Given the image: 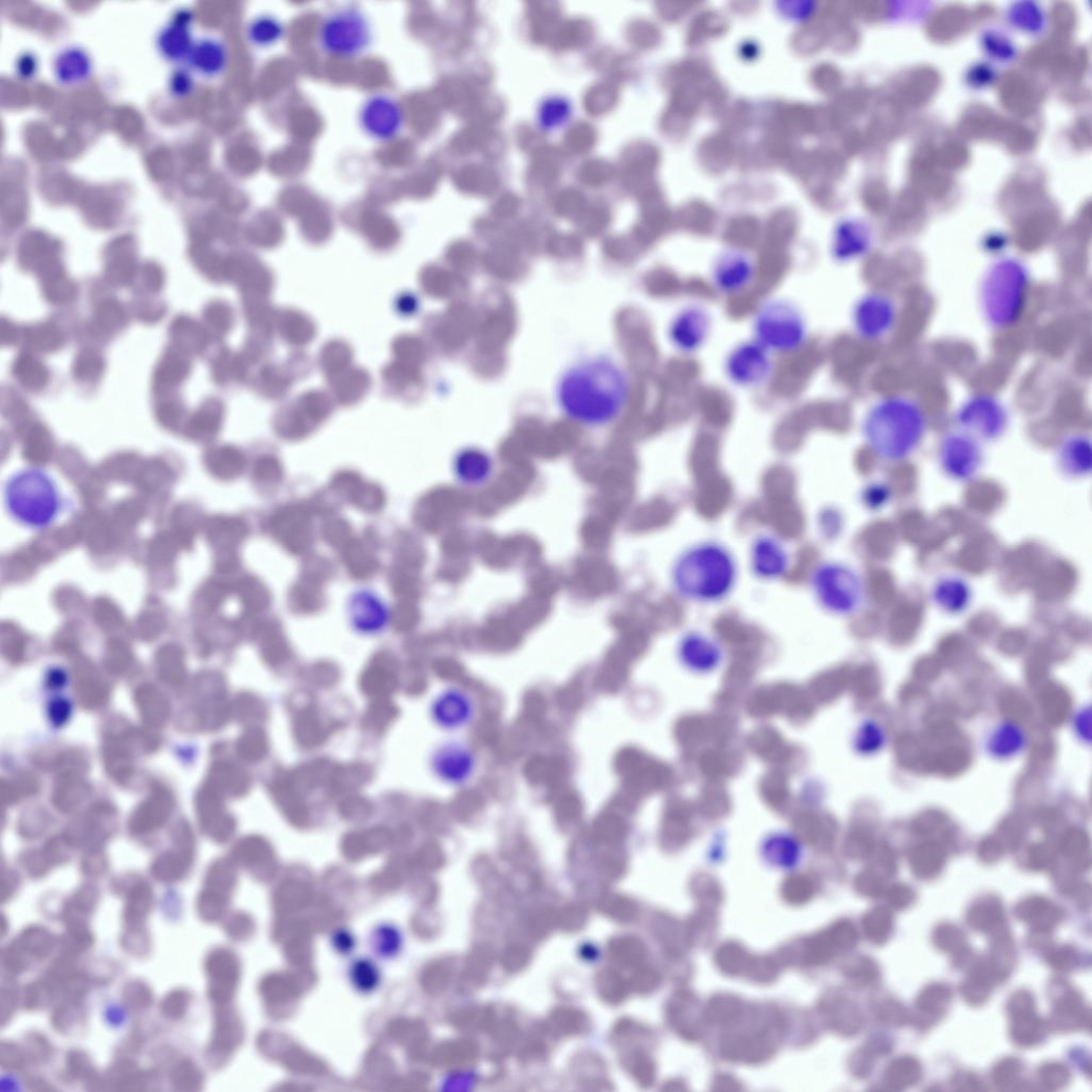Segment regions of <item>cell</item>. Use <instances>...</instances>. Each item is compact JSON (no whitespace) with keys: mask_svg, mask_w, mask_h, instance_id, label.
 I'll return each instance as SVG.
<instances>
[{"mask_svg":"<svg viewBox=\"0 0 1092 1092\" xmlns=\"http://www.w3.org/2000/svg\"><path fill=\"white\" fill-rule=\"evenodd\" d=\"M629 394L624 372L607 360H592L568 372L558 390L564 411L577 422L601 425L622 412Z\"/></svg>","mask_w":1092,"mask_h":1092,"instance_id":"6da1fadb","label":"cell"},{"mask_svg":"<svg viewBox=\"0 0 1092 1092\" xmlns=\"http://www.w3.org/2000/svg\"><path fill=\"white\" fill-rule=\"evenodd\" d=\"M928 430L927 414L915 399L887 396L867 411L862 432L866 446L878 458L898 463L912 458Z\"/></svg>","mask_w":1092,"mask_h":1092,"instance_id":"7a4b0ae2","label":"cell"},{"mask_svg":"<svg viewBox=\"0 0 1092 1092\" xmlns=\"http://www.w3.org/2000/svg\"><path fill=\"white\" fill-rule=\"evenodd\" d=\"M1030 287V270L1022 261L1007 258L989 266L982 276L978 297L982 317L993 329H1009L1022 319Z\"/></svg>","mask_w":1092,"mask_h":1092,"instance_id":"3957f363","label":"cell"},{"mask_svg":"<svg viewBox=\"0 0 1092 1092\" xmlns=\"http://www.w3.org/2000/svg\"><path fill=\"white\" fill-rule=\"evenodd\" d=\"M735 564L718 546L706 545L684 555L677 565L674 581L689 599L713 601L732 587Z\"/></svg>","mask_w":1092,"mask_h":1092,"instance_id":"277c9868","label":"cell"},{"mask_svg":"<svg viewBox=\"0 0 1092 1092\" xmlns=\"http://www.w3.org/2000/svg\"><path fill=\"white\" fill-rule=\"evenodd\" d=\"M753 340L771 353H793L802 349L808 340L806 317L798 307L785 299L764 304L753 319Z\"/></svg>","mask_w":1092,"mask_h":1092,"instance_id":"5b68a950","label":"cell"},{"mask_svg":"<svg viewBox=\"0 0 1092 1092\" xmlns=\"http://www.w3.org/2000/svg\"><path fill=\"white\" fill-rule=\"evenodd\" d=\"M317 42L320 50L339 59H356L367 54L374 42V27L362 9L346 6L327 13L321 21Z\"/></svg>","mask_w":1092,"mask_h":1092,"instance_id":"8992f818","label":"cell"},{"mask_svg":"<svg viewBox=\"0 0 1092 1092\" xmlns=\"http://www.w3.org/2000/svg\"><path fill=\"white\" fill-rule=\"evenodd\" d=\"M11 514L31 527H45L56 517L59 496L51 479L38 470H24L6 488Z\"/></svg>","mask_w":1092,"mask_h":1092,"instance_id":"52a82bcc","label":"cell"},{"mask_svg":"<svg viewBox=\"0 0 1092 1092\" xmlns=\"http://www.w3.org/2000/svg\"><path fill=\"white\" fill-rule=\"evenodd\" d=\"M813 586L822 603L837 613H854L861 608L865 600L866 591L862 578L843 566L822 567L814 576Z\"/></svg>","mask_w":1092,"mask_h":1092,"instance_id":"ba28073f","label":"cell"},{"mask_svg":"<svg viewBox=\"0 0 1092 1092\" xmlns=\"http://www.w3.org/2000/svg\"><path fill=\"white\" fill-rule=\"evenodd\" d=\"M955 419L958 430L981 444L1002 438L1009 424L1005 406L989 394H977L967 399Z\"/></svg>","mask_w":1092,"mask_h":1092,"instance_id":"9c48e42d","label":"cell"},{"mask_svg":"<svg viewBox=\"0 0 1092 1092\" xmlns=\"http://www.w3.org/2000/svg\"><path fill=\"white\" fill-rule=\"evenodd\" d=\"M938 460L946 477L957 483H969L978 477L984 464V451L980 442L957 429L941 439Z\"/></svg>","mask_w":1092,"mask_h":1092,"instance_id":"30bf717a","label":"cell"},{"mask_svg":"<svg viewBox=\"0 0 1092 1092\" xmlns=\"http://www.w3.org/2000/svg\"><path fill=\"white\" fill-rule=\"evenodd\" d=\"M772 353L755 340L743 342L727 354L724 371L727 379L741 387H756L773 374Z\"/></svg>","mask_w":1092,"mask_h":1092,"instance_id":"8fae6325","label":"cell"},{"mask_svg":"<svg viewBox=\"0 0 1092 1092\" xmlns=\"http://www.w3.org/2000/svg\"><path fill=\"white\" fill-rule=\"evenodd\" d=\"M358 124L363 133L371 139L379 142L391 141L404 130V108L389 94H373L361 105Z\"/></svg>","mask_w":1092,"mask_h":1092,"instance_id":"7c38bea8","label":"cell"},{"mask_svg":"<svg viewBox=\"0 0 1092 1092\" xmlns=\"http://www.w3.org/2000/svg\"><path fill=\"white\" fill-rule=\"evenodd\" d=\"M896 318L894 301L880 291L863 296L853 311L854 329L866 341H877L888 336L893 331Z\"/></svg>","mask_w":1092,"mask_h":1092,"instance_id":"4fadbf2b","label":"cell"},{"mask_svg":"<svg viewBox=\"0 0 1092 1092\" xmlns=\"http://www.w3.org/2000/svg\"><path fill=\"white\" fill-rule=\"evenodd\" d=\"M710 313L702 307L683 309L672 320L669 331L673 347L684 354L698 352L711 334Z\"/></svg>","mask_w":1092,"mask_h":1092,"instance_id":"5bb4252c","label":"cell"},{"mask_svg":"<svg viewBox=\"0 0 1092 1092\" xmlns=\"http://www.w3.org/2000/svg\"><path fill=\"white\" fill-rule=\"evenodd\" d=\"M475 761L468 749L457 742H447L436 747L430 756V769L440 781L456 785L465 781Z\"/></svg>","mask_w":1092,"mask_h":1092,"instance_id":"9a60e30c","label":"cell"},{"mask_svg":"<svg viewBox=\"0 0 1092 1092\" xmlns=\"http://www.w3.org/2000/svg\"><path fill=\"white\" fill-rule=\"evenodd\" d=\"M755 265L746 254L726 253L713 267L714 286L724 295H738L751 285Z\"/></svg>","mask_w":1092,"mask_h":1092,"instance_id":"2e32d148","label":"cell"},{"mask_svg":"<svg viewBox=\"0 0 1092 1092\" xmlns=\"http://www.w3.org/2000/svg\"><path fill=\"white\" fill-rule=\"evenodd\" d=\"M1090 436L1084 433H1072L1062 440L1057 450L1059 468L1067 478L1083 480L1088 478L1092 468Z\"/></svg>","mask_w":1092,"mask_h":1092,"instance_id":"e0dca14e","label":"cell"},{"mask_svg":"<svg viewBox=\"0 0 1092 1092\" xmlns=\"http://www.w3.org/2000/svg\"><path fill=\"white\" fill-rule=\"evenodd\" d=\"M1012 1021L1011 1034L1014 1042L1023 1046L1034 1045L1040 1039L1041 1023L1035 1014L1033 997L1027 992L1017 993L1008 1005Z\"/></svg>","mask_w":1092,"mask_h":1092,"instance_id":"ac0fdd59","label":"cell"},{"mask_svg":"<svg viewBox=\"0 0 1092 1092\" xmlns=\"http://www.w3.org/2000/svg\"><path fill=\"white\" fill-rule=\"evenodd\" d=\"M429 712L436 725L454 730L470 718L471 703L459 689L448 688L433 698Z\"/></svg>","mask_w":1092,"mask_h":1092,"instance_id":"d6986e66","label":"cell"},{"mask_svg":"<svg viewBox=\"0 0 1092 1092\" xmlns=\"http://www.w3.org/2000/svg\"><path fill=\"white\" fill-rule=\"evenodd\" d=\"M931 600L945 613L960 614L972 602V590L961 576L950 574L936 581L931 591Z\"/></svg>","mask_w":1092,"mask_h":1092,"instance_id":"ffe728a7","label":"cell"},{"mask_svg":"<svg viewBox=\"0 0 1092 1092\" xmlns=\"http://www.w3.org/2000/svg\"><path fill=\"white\" fill-rule=\"evenodd\" d=\"M1015 914L1023 921L1035 926L1038 930H1048L1062 919L1060 908L1043 897H1031L1018 903Z\"/></svg>","mask_w":1092,"mask_h":1092,"instance_id":"44dd1931","label":"cell"},{"mask_svg":"<svg viewBox=\"0 0 1092 1092\" xmlns=\"http://www.w3.org/2000/svg\"><path fill=\"white\" fill-rule=\"evenodd\" d=\"M285 35L283 22L271 15H261L254 18L248 27L250 42L262 50H268L279 45Z\"/></svg>","mask_w":1092,"mask_h":1092,"instance_id":"7402d4cb","label":"cell"},{"mask_svg":"<svg viewBox=\"0 0 1092 1092\" xmlns=\"http://www.w3.org/2000/svg\"><path fill=\"white\" fill-rule=\"evenodd\" d=\"M754 567L763 576L775 577L785 569V553L771 539L761 540L754 550Z\"/></svg>","mask_w":1092,"mask_h":1092,"instance_id":"603a6c76","label":"cell"},{"mask_svg":"<svg viewBox=\"0 0 1092 1092\" xmlns=\"http://www.w3.org/2000/svg\"><path fill=\"white\" fill-rule=\"evenodd\" d=\"M1085 1021V1011L1076 993L1064 989L1058 999L1057 1011L1054 1014L1053 1025L1058 1030L1069 1031L1080 1027Z\"/></svg>","mask_w":1092,"mask_h":1092,"instance_id":"cb8c5ba5","label":"cell"},{"mask_svg":"<svg viewBox=\"0 0 1092 1092\" xmlns=\"http://www.w3.org/2000/svg\"><path fill=\"white\" fill-rule=\"evenodd\" d=\"M1004 922L1002 906L998 898L986 897L977 901L970 910L969 923L980 931H993Z\"/></svg>","mask_w":1092,"mask_h":1092,"instance_id":"d4e9b609","label":"cell"},{"mask_svg":"<svg viewBox=\"0 0 1092 1092\" xmlns=\"http://www.w3.org/2000/svg\"><path fill=\"white\" fill-rule=\"evenodd\" d=\"M922 1075L921 1064L913 1058H901L892 1063L887 1071V1083L892 1089H903L915 1085Z\"/></svg>","mask_w":1092,"mask_h":1092,"instance_id":"484cf974","label":"cell"},{"mask_svg":"<svg viewBox=\"0 0 1092 1092\" xmlns=\"http://www.w3.org/2000/svg\"><path fill=\"white\" fill-rule=\"evenodd\" d=\"M952 1000V993L948 986L936 984L926 988L917 1002L921 1013L930 1016H940L948 1010Z\"/></svg>","mask_w":1092,"mask_h":1092,"instance_id":"4316f807","label":"cell"},{"mask_svg":"<svg viewBox=\"0 0 1092 1092\" xmlns=\"http://www.w3.org/2000/svg\"><path fill=\"white\" fill-rule=\"evenodd\" d=\"M935 942L940 950L959 952L966 944V937L956 926L944 924L936 930Z\"/></svg>","mask_w":1092,"mask_h":1092,"instance_id":"83f0119b","label":"cell"},{"mask_svg":"<svg viewBox=\"0 0 1092 1092\" xmlns=\"http://www.w3.org/2000/svg\"><path fill=\"white\" fill-rule=\"evenodd\" d=\"M464 461L465 475L470 482L481 484L490 477L491 462L486 455L475 451L467 454Z\"/></svg>","mask_w":1092,"mask_h":1092,"instance_id":"f1b7e54d","label":"cell"},{"mask_svg":"<svg viewBox=\"0 0 1092 1092\" xmlns=\"http://www.w3.org/2000/svg\"><path fill=\"white\" fill-rule=\"evenodd\" d=\"M868 929L878 942L887 941L893 930V918L885 909H879L873 913L868 922Z\"/></svg>","mask_w":1092,"mask_h":1092,"instance_id":"f546056e","label":"cell"},{"mask_svg":"<svg viewBox=\"0 0 1092 1092\" xmlns=\"http://www.w3.org/2000/svg\"><path fill=\"white\" fill-rule=\"evenodd\" d=\"M1023 1070V1065L1017 1060L1008 1059L1001 1062L994 1071V1079L1001 1088H1008L1016 1082Z\"/></svg>","mask_w":1092,"mask_h":1092,"instance_id":"4dcf8cb0","label":"cell"},{"mask_svg":"<svg viewBox=\"0 0 1092 1092\" xmlns=\"http://www.w3.org/2000/svg\"><path fill=\"white\" fill-rule=\"evenodd\" d=\"M1069 1071L1060 1064H1048L1040 1069V1079L1051 1088H1060L1069 1081Z\"/></svg>","mask_w":1092,"mask_h":1092,"instance_id":"1f68e13d","label":"cell"},{"mask_svg":"<svg viewBox=\"0 0 1092 1092\" xmlns=\"http://www.w3.org/2000/svg\"><path fill=\"white\" fill-rule=\"evenodd\" d=\"M990 987L987 982L972 976L967 984L964 985L962 994L971 1004L977 1005L987 1000Z\"/></svg>","mask_w":1092,"mask_h":1092,"instance_id":"d6a6232c","label":"cell"},{"mask_svg":"<svg viewBox=\"0 0 1092 1092\" xmlns=\"http://www.w3.org/2000/svg\"><path fill=\"white\" fill-rule=\"evenodd\" d=\"M1079 955L1072 948H1063L1050 955L1051 965L1062 971H1070L1077 965Z\"/></svg>","mask_w":1092,"mask_h":1092,"instance_id":"836d02e7","label":"cell"},{"mask_svg":"<svg viewBox=\"0 0 1092 1092\" xmlns=\"http://www.w3.org/2000/svg\"><path fill=\"white\" fill-rule=\"evenodd\" d=\"M914 899H915V892H913L912 890H909L906 887H895L889 893V900H890V902L892 903L893 907H895L897 909H903V908L910 906V903H912L914 901Z\"/></svg>","mask_w":1092,"mask_h":1092,"instance_id":"e575fe53","label":"cell"},{"mask_svg":"<svg viewBox=\"0 0 1092 1092\" xmlns=\"http://www.w3.org/2000/svg\"><path fill=\"white\" fill-rule=\"evenodd\" d=\"M872 487L873 488L871 490H869L868 495H873V496H868V502L871 504V506L878 507V508L886 505V502L889 501V497L891 495V492H890L888 486L883 485V484H878V485L872 486Z\"/></svg>","mask_w":1092,"mask_h":1092,"instance_id":"d590c367","label":"cell"},{"mask_svg":"<svg viewBox=\"0 0 1092 1092\" xmlns=\"http://www.w3.org/2000/svg\"><path fill=\"white\" fill-rule=\"evenodd\" d=\"M886 1018L892 1025H901L906 1022V1011L896 1002L888 1004L886 1006Z\"/></svg>","mask_w":1092,"mask_h":1092,"instance_id":"8d00e7d4","label":"cell"}]
</instances>
